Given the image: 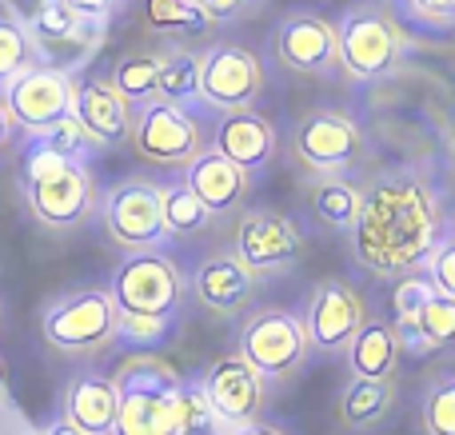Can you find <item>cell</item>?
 <instances>
[{
  "label": "cell",
  "instance_id": "1",
  "mask_svg": "<svg viewBox=\"0 0 455 435\" xmlns=\"http://www.w3.org/2000/svg\"><path fill=\"white\" fill-rule=\"evenodd\" d=\"M347 236L355 264L376 280L395 284L427 268L448 236V212L440 192L416 168H384L360 184V216Z\"/></svg>",
  "mask_w": 455,
  "mask_h": 435
},
{
  "label": "cell",
  "instance_id": "2",
  "mask_svg": "<svg viewBox=\"0 0 455 435\" xmlns=\"http://www.w3.org/2000/svg\"><path fill=\"white\" fill-rule=\"evenodd\" d=\"M20 184L32 220L48 232H76L100 208V188H96L88 164H72V160L56 156L36 140L24 152Z\"/></svg>",
  "mask_w": 455,
  "mask_h": 435
},
{
  "label": "cell",
  "instance_id": "3",
  "mask_svg": "<svg viewBox=\"0 0 455 435\" xmlns=\"http://www.w3.org/2000/svg\"><path fill=\"white\" fill-rule=\"evenodd\" d=\"M336 28V60L339 72L355 84H384L392 72H400L403 56H408V40H403L400 24L387 16L379 0H355L339 12Z\"/></svg>",
  "mask_w": 455,
  "mask_h": 435
},
{
  "label": "cell",
  "instance_id": "4",
  "mask_svg": "<svg viewBox=\"0 0 455 435\" xmlns=\"http://www.w3.org/2000/svg\"><path fill=\"white\" fill-rule=\"evenodd\" d=\"M116 384V423L112 435H176V392L180 376L160 356H132L112 376Z\"/></svg>",
  "mask_w": 455,
  "mask_h": 435
},
{
  "label": "cell",
  "instance_id": "5",
  "mask_svg": "<svg viewBox=\"0 0 455 435\" xmlns=\"http://www.w3.org/2000/svg\"><path fill=\"white\" fill-rule=\"evenodd\" d=\"M116 320L120 312L108 288H76L48 304L40 316V332H44L48 348H56L60 356L88 360L116 344Z\"/></svg>",
  "mask_w": 455,
  "mask_h": 435
},
{
  "label": "cell",
  "instance_id": "6",
  "mask_svg": "<svg viewBox=\"0 0 455 435\" xmlns=\"http://www.w3.org/2000/svg\"><path fill=\"white\" fill-rule=\"evenodd\" d=\"M243 364L264 384H288L304 372L312 360L304 320L288 308H259L240 324V348Z\"/></svg>",
  "mask_w": 455,
  "mask_h": 435
},
{
  "label": "cell",
  "instance_id": "7",
  "mask_svg": "<svg viewBox=\"0 0 455 435\" xmlns=\"http://www.w3.org/2000/svg\"><path fill=\"white\" fill-rule=\"evenodd\" d=\"M108 296L120 316L176 320L184 296H188V276H184L180 264L168 260L164 252L124 256V260L116 264V272H112Z\"/></svg>",
  "mask_w": 455,
  "mask_h": 435
},
{
  "label": "cell",
  "instance_id": "8",
  "mask_svg": "<svg viewBox=\"0 0 455 435\" xmlns=\"http://www.w3.org/2000/svg\"><path fill=\"white\" fill-rule=\"evenodd\" d=\"M291 152L307 176H347L368 164V132L347 112L312 108L291 128Z\"/></svg>",
  "mask_w": 455,
  "mask_h": 435
},
{
  "label": "cell",
  "instance_id": "9",
  "mask_svg": "<svg viewBox=\"0 0 455 435\" xmlns=\"http://www.w3.org/2000/svg\"><path fill=\"white\" fill-rule=\"evenodd\" d=\"M100 216L104 232L116 248H124L128 256L140 252H164L168 232L160 220V184L144 180V176H128L116 180L100 196Z\"/></svg>",
  "mask_w": 455,
  "mask_h": 435
},
{
  "label": "cell",
  "instance_id": "10",
  "mask_svg": "<svg viewBox=\"0 0 455 435\" xmlns=\"http://www.w3.org/2000/svg\"><path fill=\"white\" fill-rule=\"evenodd\" d=\"M128 140H132L140 160L160 168H180V172L208 148L200 120L180 104H164V100H152L132 112V136Z\"/></svg>",
  "mask_w": 455,
  "mask_h": 435
},
{
  "label": "cell",
  "instance_id": "11",
  "mask_svg": "<svg viewBox=\"0 0 455 435\" xmlns=\"http://www.w3.org/2000/svg\"><path fill=\"white\" fill-rule=\"evenodd\" d=\"M232 256L256 280L283 276L304 256V232L291 216L275 212V208H256V212H243L240 224H235Z\"/></svg>",
  "mask_w": 455,
  "mask_h": 435
},
{
  "label": "cell",
  "instance_id": "12",
  "mask_svg": "<svg viewBox=\"0 0 455 435\" xmlns=\"http://www.w3.org/2000/svg\"><path fill=\"white\" fill-rule=\"evenodd\" d=\"M24 32H28V44H32V60L60 72V76H68V80H76L80 72L92 64V56L100 52L104 36H108L104 24L80 20L60 0H52L48 12L40 16L36 24H28Z\"/></svg>",
  "mask_w": 455,
  "mask_h": 435
},
{
  "label": "cell",
  "instance_id": "13",
  "mask_svg": "<svg viewBox=\"0 0 455 435\" xmlns=\"http://www.w3.org/2000/svg\"><path fill=\"white\" fill-rule=\"evenodd\" d=\"M264 92V64L251 48L243 44H212L200 52L196 68V96L200 104L216 108L220 116L228 112H248Z\"/></svg>",
  "mask_w": 455,
  "mask_h": 435
},
{
  "label": "cell",
  "instance_id": "14",
  "mask_svg": "<svg viewBox=\"0 0 455 435\" xmlns=\"http://www.w3.org/2000/svg\"><path fill=\"white\" fill-rule=\"evenodd\" d=\"M304 332L312 352H323V356H339V352L352 344V336L363 328L368 320V308H363V296L355 292L347 280L328 276L312 288L304 308Z\"/></svg>",
  "mask_w": 455,
  "mask_h": 435
},
{
  "label": "cell",
  "instance_id": "15",
  "mask_svg": "<svg viewBox=\"0 0 455 435\" xmlns=\"http://www.w3.org/2000/svg\"><path fill=\"white\" fill-rule=\"evenodd\" d=\"M196 380H200V392H204L208 407H212L216 423H220V431L256 423L259 415H264L267 384L243 364L240 352H228V356L212 360Z\"/></svg>",
  "mask_w": 455,
  "mask_h": 435
},
{
  "label": "cell",
  "instance_id": "16",
  "mask_svg": "<svg viewBox=\"0 0 455 435\" xmlns=\"http://www.w3.org/2000/svg\"><path fill=\"white\" fill-rule=\"evenodd\" d=\"M0 100H4L16 128H24L28 136H40L44 128H52L56 120H64L72 112V80L44 68V64H28L0 88Z\"/></svg>",
  "mask_w": 455,
  "mask_h": 435
},
{
  "label": "cell",
  "instance_id": "17",
  "mask_svg": "<svg viewBox=\"0 0 455 435\" xmlns=\"http://www.w3.org/2000/svg\"><path fill=\"white\" fill-rule=\"evenodd\" d=\"M275 56L283 68L299 72V76H331L339 68L336 60V28L312 8H296L283 12L272 32Z\"/></svg>",
  "mask_w": 455,
  "mask_h": 435
},
{
  "label": "cell",
  "instance_id": "18",
  "mask_svg": "<svg viewBox=\"0 0 455 435\" xmlns=\"http://www.w3.org/2000/svg\"><path fill=\"white\" fill-rule=\"evenodd\" d=\"M132 104L108 84V76H76L72 80V112L96 148H120L132 136Z\"/></svg>",
  "mask_w": 455,
  "mask_h": 435
},
{
  "label": "cell",
  "instance_id": "19",
  "mask_svg": "<svg viewBox=\"0 0 455 435\" xmlns=\"http://www.w3.org/2000/svg\"><path fill=\"white\" fill-rule=\"evenodd\" d=\"M256 284L259 280L235 260L232 248L204 256V260L196 264V272H192V280H188V288L200 300V308H208L212 316H224V320L240 316V312L256 300Z\"/></svg>",
  "mask_w": 455,
  "mask_h": 435
},
{
  "label": "cell",
  "instance_id": "20",
  "mask_svg": "<svg viewBox=\"0 0 455 435\" xmlns=\"http://www.w3.org/2000/svg\"><path fill=\"white\" fill-rule=\"evenodd\" d=\"M208 148L220 152L224 160H232L240 172H259L275 160V148H280V136H275V124L267 116H259L256 108L248 112H228V116L216 120L212 140Z\"/></svg>",
  "mask_w": 455,
  "mask_h": 435
},
{
  "label": "cell",
  "instance_id": "21",
  "mask_svg": "<svg viewBox=\"0 0 455 435\" xmlns=\"http://www.w3.org/2000/svg\"><path fill=\"white\" fill-rule=\"evenodd\" d=\"M180 184L204 204L208 216L240 212L243 200H248V192H251V176L240 172L232 160H224L220 152H212V148H204L188 168H184Z\"/></svg>",
  "mask_w": 455,
  "mask_h": 435
},
{
  "label": "cell",
  "instance_id": "22",
  "mask_svg": "<svg viewBox=\"0 0 455 435\" xmlns=\"http://www.w3.org/2000/svg\"><path fill=\"white\" fill-rule=\"evenodd\" d=\"M116 384L104 372H80L68 380L64 388V415L76 435H112V423H116Z\"/></svg>",
  "mask_w": 455,
  "mask_h": 435
},
{
  "label": "cell",
  "instance_id": "23",
  "mask_svg": "<svg viewBox=\"0 0 455 435\" xmlns=\"http://www.w3.org/2000/svg\"><path fill=\"white\" fill-rule=\"evenodd\" d=\"M352 380H392L400 372V336L387 320H363V328L352 336V344L344 348Z\"/></svg>",
  "mask_w": 455,
  "mask_h": 435
},
{
  "label": "cell",
  "instance_id": "24",
  "mask_svg": "<svg viewBox=\"0 0 455 435\" xmlns=\"http://www.w3.org/2000/svg\"><path fill=\"white\" fill-rule=\"evenodd\" d=\"M408 44H455V0H387Z\"/></svg>",
  "mask_w": 455,
  "mask_h": 435
},
{
  "label": "cell",
  "instance_id": "25",
  "mask_svg": "<svg viewBox=\"0 0 455 435\" xmlns=\"http://www.w3.org/2000/svg\"><path fill=\"white\" fill-rule=\"evenodd\" d=\"M304 196L323 228H331V232L355 228V216H360V184H352L347 176H307Z\"/></svg>",
  "mask_w": 455,
  "mask_h": 435
},
{
  "label": "cell",
  "instance_id": "26",
  "mask_svg": "<svg viewBox=\"0 0 455 435\" xmlns=\"http://www.w3.org/2000/svg\"><path fill=\"white\" fill-rule=\"evenodd\" d=\"M395 336H400V348L411 352V356L448 348V344H455V300L432 292L424 300V308L416 312V320L408 328H395Z\"/></svg>",
  "mask_w": 455,
  "mask_h": 435
},
{
  "label": "cell",
  "instance_id": "27",
  "mask_svg": "<svg viewBox=\"0 0 455 435\" xmlns=\"http://www.w3.org/2000/svg\"><path fill=\"white\" fill-rule=\"evenodd\" d=\"M395 407V384L392 380H347L339 396V420L352 431H371L392 415Z\"/></svg>",
  "mask_w": 455,
  "mask_h": 435
},
{
  "label": "cell",
  "instance_id": "28",
  "mask_svg": "<svg viewBox=\"0 0 455 435\" xmlns=\"http://www.w3.org/2000/svg\"><path fill=\"white\" fill-rule=\"evenodd\" d=\"M108 84L124 96L132 108L156 100V84H160V52H128L116 60Z\"/></svg>",
  "mask_w": 455,
  "mask_h": 435
},
{
  "label": "cell",
  "instance_id": "29",
  "mask_svg": "<svg viewBox=\"0 0 455 435\" xmlns=\"http://www.w3.org/2000/svg\"><path fill=\"white\" fill-rule=\"evenodd\" d=\"M196 68H200V52L192 48H164L160 52V84H156V100L164 104H196Z\"/></svg>",
  "mask_w": 455,
  "mask_h": 435
},
{
  "label": "cell",
  "instance_id": "30",
  "mask_svg": "<svg viewBox=\"0 0 455 435\" xmlns=\"http://www.w3.org/2000/svg\"><path fill=\"white\" fill-rule=\"evenodd\" d=\"M160 220H164L168 240H188V236H200L212 216H208L204 204L176 180V184H160Z\"/></svg>",
  "mask_w": 455,
  "mask_h": 435
},
{
  "label": "cell",
  "instance_id": "31",
  "mask_svg": "<svg viewBox=\"0 0 455 435\" xmlns=\"http://www.w3.org/2000/svg\"><path fill=\"white\" fill-rule=\"evenodd\" d=\"M144 20L152 32H164V36H200L208 28V16L200 12L196 0H148Z\"/></svg>",
  "mask_w": 455,
  "mask_h": 435
},
{
  "label": "cell",
  "instance_id": "32",
  "mask_svg": "<svg viewBox=\"0 0 455 435\" xmlns=\"http://www.w3.org/2000/svg\"><path fill=\"white\" fill-rule=\"evenodd\" d=\"M176 435H220V423H216L196 376L180 380V392H176Z\"/></svg>",
  "mask_w": 455,
  "mask_h": 435
},
{
  "label": "cell",
  "instance_id": "33",
  "mask_svg": "<svg viewBox=\"0 0 455 435\" xmlns=\"http://www.w3.org/2000/svg\"><path fill=\"white\" fill-rule=\"evenodd\" d=\"M36 144H44L48 152H56V156H64V160H72V164H88V160L96 156V144L88 140V132L76 124L72 116H64V120H56L52 128H44L40 136H32Z\"/></svg>",
  "mask_w": 455,
  "mask_h": 435
},
{
  "label": "cell",
  "instance_id": "34",
  "mask_svg": "<svg viewBox=\"0 0 455 435\" xmlns=\"http://www.w3.org/2000/svg\"><path fill=\"white\" fill-rule=\"evenodd\" d=\"M424 431L427 435H455V376H440L435 384H427Z\"/></svg>",
  "mask_w": 455,
  "mask_h": 435
},
{
  "label": "cell",
  "instance_id": "35",
  "mask_svg": "<svg viewBox=\"0 0 455 435\" xmlns=\"http://www.w3.org/2000/svg\"><path fill=\"white\" fill-rule=\"evenodd\" d=\"M28 64H36V60H32L28 32L16 28L12 20H4V16H0V88H4L16 72L28 68Z\"/></svg>",
  "mask_w": 455,
  "mask_h": 435
},
{
  "label": "cell",
  "instance_id": "36",
  "mask_svg": "<svg viewBox=\"0 0 455 435\" xmlns=\"http://www.w3.org/2000/svg\"><path fill=\"white\" fill-rule=\"evenodd\" d=\"M432 292H435V288H432V280H427L424 272L395 280V288H392V312H395V324H392V328H408L411 320H416V312L424 308V300H427Z\"/></svg>",
  "mask_w": 455,
  "mask_h": 435
},
{
  "label": "cell",
  "instance_id": "37",
  "mask_svg": "<svg viewBox=\"0 0 455 435\" xmlns=\"http://www.w3.org/2000/svg\"><path fill=\"white\" fill-rule=\"evenodd\" d=\"M172 328V320H156V316H120L116 320V340L132 344V348H152L160 344Z\"/></svg>",
  "mask_w": 455,
  "mask_h": 435
},
{
  "label": "cell",
  "instance_id": "38",
  "mask_svg": "<svg viewBox=\"0 0 455 435\" xmlns=\"http://www.w3.org/2000/svg\"><path fill=\"white\" fill-rule=\"evenodd\" d=\"M424 276L432 280V288L440 296H451V300H455V232H448V236L440 240V248L432 252Z\"/></svg>",
  "mask_w": 455,
  "mask_h": 435
},
{
  "label": "cell",
  "instance_id": "39",
  "mask_svg": "<svg viewBox=\"0 0 455 435\" xmlns=\"http://www.w3.org/2000/svg\"><path fill=\"white\" fill-rule=\"evenodd\" d=\"M196 4L208 16V24H235V20L256 16L264 0H196Z\"/></svg>",
  "mask_w": 455,
  "mask_h": 435
},
{
  "label": "cell",
  "instance_id": "40",
  "mask_svg": "<svg viewBox=\"0 0 455 435\" xmlns=\"http://www.w3.org/2000/svg\"><path fill=\"white\" fill-rule=\"evenodd\" d=\"M60 4L68 8L72 16H80V20H92V24H104V28H108V24L124 12L128 0H60Z\"/></svg>",
  "mask_w": 455,
  "mask_h": 435
},
{
  "label": "cell",
  "instance_id": "41",
  "mask_svg": "<svg viewBox=\"0 0 455 435\" xmlns=\"http://www.w3.org/2000/svg\"><path fill=\"white\" fill-rule=\"evenodd\" d=\"M48 4L52 0H0V16L12 20L16 28H28V24H36L48 12Z\"/></svg>",
  "mask_w": 455,
  "mask_h": 435
},
{
  "label": "cell",
  "instance_id": "42",
  "mask_svg": "<svg viewBox=\"0 0 455 435\" xmlns=\"http://www.w3.org/2000/svg\"><path fill=\"white\" fill-rule=\"evenodd\" d=\"M220 435H288L283 428H275V423H264V420H256V423H243V428H228Z\"/></svg>",
  "mask_w": 455,
  "mask_h": 435
},
{
  "label": "cell",
  "instance_id": "43",
  "mask_svg": "<svg viewBox=\"0 0 455 435\" xmlns=\"http://www.w3.org/2000/svg\"><path fill=\"white\" fill-rule=\"evenodd\" d=\"M16 132H20V128L12 124V116H8V108H4V100H0V148H8V144L16 140Z\"/></svg>",
  "mask_w": 455,
  "mask_h": 435
},
{
  "label": "cell",
  "instance_id": "44",
  "mask_svg": "<svg viewBox=\"0 0 455 435\" xmlns=\"http://www.w3.org/2000/svg\"><path fill=\"white\" fill-rule=\"evenodd\" d=\"M40 435H76V431H72V428H68V423H64V420H60V423H52V428H48V431H40Z\"/></svg>",
  "mask_w": 455,
  "mask_h": 435
},
{
  "label": "cell",
  "instance_id": "45",
  "mask_svg": "<svg viewBox=\"0 0 455 435\" xmlns=\"http://www.w3.org/2000/svg\"><path fill=\"white\" fill-rule=\"evenodd\" d=\"M8 396V368H4V360H0V399Z\"/></svg>",
  "mask_w": 455,
  "mask_h": 435
},
{
  "label": "cell",
  "instance_id": "46",
  "mask_svg": "<svg viewBox=\"0 0 455 435\" xmlns=\"http://www.w3.org/2000/svg\"><path fill=\"white\" fill-rule=\"evenodd\" d=\"M451 144H455V128H451Z\"/></svg>",
  "mask_w": 455,
  "mask_h": 435
}]
</instances>
